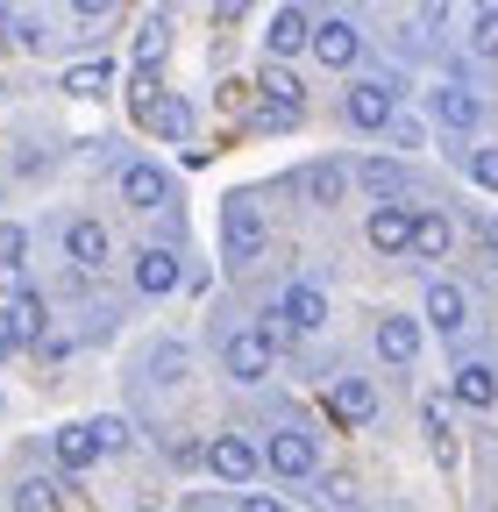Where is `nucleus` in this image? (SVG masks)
Returning <instances> with one entry per match:
<instances>
[{"label":"nucleus","instance_id":"1","mask_svg":"<svg viewBox=\"0 0 498 512\" xmlns=\"http://www.w3.org/2000/svg\"><path fill=\"white\" fill-rule=\"evenodd\" d=\"M264 242H271L264 207L249 200V192H235V200L221 207V264H228V271H249V264L264 256Z\"/></svg>","mask_w":498,"mask_h":512},{"label":"nucleus","instance_id":"2","mask_svg":"<svg viewBox=\"0 0 498 512\" xmlns=\"http://www.w3.org/2000/svg\"><path fill=\"white\" fill-rule=\"evenodd\" d=\"M299 114H306V100H299V79L271 64V72L257 79V128L285 136V128H299Z\"/></svg>","mask_w":498,"mask_h":512},{"label":"nucleus","instance_id":"3","mask_svg":"<svg viewBox=\"0 0 498 512\" xmlns=\"http://www.w3.org/2000/svg\"><path fill=\"white\" fill-rule=\"evenodd\" d=\"M271 349H278V342H271L264 328H235V335L221 342V370H228L235 384H264V377H271Z\"/></svg>","mask_w":498,"mask_h":512},{"label":"nucleus","instance_id":"4","mask_svg":"<svg viewBox=\"0 0 498 512\" xmlns=\"http://www.w3.org/2000/svg\"><path fill=\"white\" fill-rule=\"evenodd\" d=\"M342 114H349V128H385L399 114V86L392 79H356L342 93Z\"/></svg>","mask_w":498,"mask_h":512},{"label":"nucleus","instance_id":"5","mask_svg":"<svg viewBox=\"0 0 498 512\" xmlns=\"http://www.w3.org/2000/svg\"><path fill=\"white\" fill-rule=\"evenodd\" d=\"M264 470H271V477H314V470H321V448H314V434L278 427V434H271V448H264Z\"/></svg>","mask_w":498,"mask_h":512},{"label":"nucleus","instance_id":"6","mask_svg":"<svg viewBox=\"0 0 498 512\" xmlns=\"http://www.w3.org/2000/svg\"><path fill=\"white\" fill-rule=\"evenodd\" d=\"M328 420L335 427H370L378 420V384L370 377H335L328 384Z\"/></svg>","mask_w":498,"mask_h":512},{"label":"nucleus","instance_id":"7","mask_svg":"<svg viewBox=\"0 0 498 512\" xmlns=\"http://www.w3.org/2000/svg\"><path fill=\"white\" fill-rule=\"evenodd\" d=\"M200 463H207L221 484H249V477L264 470V456H257V448H249L242 434H214V441L200 448Z\"/></svg>","mask_w":498,"mask_h":512},{"label":"nucleus","instance_id":"8","mask_svg":"<svg viewBox=\"0 0 498 512\" xmlns=\"http://www.w3.org/2000/svg\"><path fill=\"white\" fill-rule=\"evenodd\" d=\"M306 50H314V57L328 64V72H349V64L363 57V29H356V22H342V15H328V22H314Z\"/></svg>","mask_w":498,"mask_h":512},{"label":"nucleus","instance_id":"9","mask_svg":"<svg viewBox=\"0 0 498 512\" xmlns=\"http://www.w3.org/2000/svg\"><path fill=\"white\" fill-rule=\"evenodd\" d=\"M0 328H8V342H15V349H36V342L50 335V306H43L36 292H22V285H15L8 313H0Z\"/></svg>","mask_w":498,"mask_h":512},{"label":"nucleus","instance_id":"10","mask_svg":"<svg viewBox=\"0 0 498 512\" xmlns=\"http://www.w3.org/2000/svg\"><path fill=\"white\" fill-rule=\"evenodd\" d=\"M278 320H285L292 335H321V328H328V292H321V285H285Z\"/></svg>","mask_w":498,"mask_h":512},{"label":"nucleus","instance_id":"11","mask_svg":"<svg viewBox=\"0 0 498 512\" xmlns=\"http://www.w3.org/2000/svg\"><path fill=\"white\" fill-rule=\"evenodd\" d=\"M363 235H370V249L378 256H406L413 249V207H370V221H363Z\"/></svg>","mask_w":498,"mask_h":512},{"label":"nucleus","instance_id":"12","mask_svg":"<svg viewBox=\"0 0 498 512\" xmlns=\"http://www.w3.org/2000/svg\"><path fill=\"white\" fill-rule=\"evenodd\" d=\"M65 256L93 278V271H107V256H114V235H107V221H72L65 228Z\"/></svg>","mask_w":498,"mask_h":512},{"label":"nucleus","instance_id":"13","mask_svg":"<svg viewBox=\"0 0 498 512\" xmlns=\"http://www.w3.org/2000/svg\"><path fill=\"white\" fill-rule=\"evenodd\" d=\"M427 107H434V121H442V128H456V136H470L477 114H484L470 86H434V93H427Z\"/></svg>","mask_w":498,"mask_h":512},{"label":"nucleus","instance_id":"14","mask_svg":"<svg viewBox=\"0 0 498 512\" xmlns=\"http://www.w3.org/2000/svg\"><path fill=\"white\" fill-rule=\"evenodd\" d=\"M427 320H434V335H463V320H470V299H463V285L434 278V285H427Z\"/></svg>","mask_w":498,"mask_h":512},{"label":"nucleus","instance_id":"15","mask_svg":"<svg viewBox=\"0 0 498 512\" xmlns=\"http://www.w3.org/2000/svg\"><path fill=\"white\" fill-rule=\"evenodd\" d=\"M121 200H129L136 214H157V207L171 200V185H164L157 164H129V171H121Z\"/></svg>","mask_w":498,"mask_h":512},{"label":"nucleus","instance_id":"16","mask_svg":"<svg viewBox=\"0 0 498 512\" xmlns=\"http://www.w3.org/2000/svg\"><path fill=\"white\" fill-rule=\"evenodd\" d=\"M306 36H314L306 8H278V15H271V29H264V50H271V64H278V57H299V50H306Z\"/></svg>","mask_w":498,"mask_h":512},{"label":"nucleus","instance_id":"17","mask_svg":"<svg viewBox=\"0 0 498 512\" xmlns=\"http://www.w3.org/2000/svg\"><path fill=\"white\" fill-rule=\"evenodd\" d=\"M136 292H143V299L178 292V249H143V256H136Z\"/></svg>","mask_w":498,"mask_h":512},{"label":"nucleus","instance_id":"18","mask_svg":"<svg viewBox=\"0 0 498 512\" xmlns=\"http://www.w3.org/2000/svg\"><path fill=\"white\" fill-rule=\"evenodd\" d=\"M378 356H385V363H413V356H420V320L385 313V320H378Z\"/></svg>","mask_w":498,"mask_h":512},{"label":"nucleus","instance_id":"19","mask_svg":"<svg viewBox=\"0 0 498 512\" xmlns=\"http://www.w3.org/2000/svg\"><path fill=\"white\" fill-rule=\"evenodd\" d=\"M57 86H65L72 100H107V86H114V64H107V57H86V64H65V79H57Z\"/></svg>","mask_w":498,"mask_h":512},{"label":"nucleus","instance_id":"20","mask_svg":"<svg viewBox=\"0 0 498 512\" xmlns=\"http://www.w3.org/2000/svg\"><path fill=\"white\" fill-rule=\"evenodd\" d=\"M57 463H65V470H93L100 463V441H93V427L86 420H72V427H57Z\"/></svg>","mask_w":498,"mask_h":512},{"label":"nucleus","instance_id":"21","mask_svg":"<svg viewBox=\"0 0 498 512\" xmlns=\"http://www.w3.org/2000/svg\"><path fill=\"white\" fill-rule=\"evenodd\" d=\"M299 192H306L314 207H335L342 192H349V171H342L335 157H328V164H306V171H299Z\"/></svg>","mask_w":498,"mask_h":512},{"label":"nucleus","instance_id":"22","mask_svg":"<svg viewBox=\"0 0 498 512\" xmlns=\"http://www.w3.org/2000/svg\"><path fill=\"white\" fill-rule=\"evenodd\" d=\"M449 392H456L463 406H477V413H484V406H498V370H491V363H463Z\"/></svg>","mask_w":498,"mask_h":512},{"label":"nucleus","instance_id":"23","mask_svg":"<svg viewBox=\"0 0 498 512\" xmlns=\"http://www.w3.org/2000/svg\"><path fill=\"white\" fill-rule=\"evenodd\" d=\"M8 505L15 512H65V484H57V477H22L8 491Z\"/></svg>","mask_w":498,"mask_h":512},{"label":"nucleus","instance_id":"24","mask_svg":"<svg viewBox=\"0 0 498 512\" xmlns=\"http://www.w3.org/2000/svg\"><path fill=\"white\" fill-rule=\"evenodd\" d=\"M356 178H363V192H370V200H378V207L406 192V164H392V157H370V164H363Z\"/></svg>","mask_w":498,"mask_h":512},{"label":"nucleus","instance_id":"25","mask_svg":"<svg viewBox=\"0 0 498 512\" xmlns=\"http://www.w3.org/2000/svg\"><path fill=\"white\" fill-rule=\"evenodd\" d=\"M143 128H157V136H171V143H185V136H193V114H185V100H157L150 114H143Z\"/></svg>","mask_w":498,"mask_h":512},{"label":"nucleus","instance_id":"26","mask_svg":"<svg viewBox=\"0 0 498 512\" xmlns=\"http://www.w3.org/2000/svg\"><path fill=\"white\" fill-rule=\"evenodd\" d=\"M449 214H413V256H449Z\"/></svg>","mask_w":498,"mask_h":512},{"label":"nucleus","instance_id":"27","mask_svg":"<svg viewBox=\"0 0 498 512\" xmlns=\"http://www.w3.org/2000/svg\"><path fill=\"white\" fill-rule=\"evenodd\" d=\"M420 427H427V448H434V463H456V434H449V413L427 399V413H420Z\"/></svg>","mask_w":498,"mask_h":512},{"label":"nucleus","instance_id":"28","mask_svg":"<svg viewBox=\"0 0 498 512\" xmlns=\"http://www.w3.org/2000/svg\"><path fill=\"white\" fill-rule=\"evenodd\" d=\"M164 50H171V22H164V15H150V22L136 29V64H157Z\"/></svg>","mask_w":498,"mask_h":512},{"label":"nucleus","instance_id":"29","mask_svg":"<svg viewBox=\"0 0 498 512\" xmlns=\"http://www.w3.org/2000/svg\"><path fill=\"white\" fill-rule=\"evenodd\" d=\"M22 256H29V235H22L15 221H0V271L22 278Z\"/></svg>","mask_w":498,"mask_h":512},{"label":"nucleus","instance_id":"30","mask_svg":"<svg viewBox=\"0 0 498 512\" xmlns=\"http://www.w3.org/2000/svg\"><path fill=\"white\" fill-rule=\"evenodd\" d=\"M470 43L484 57H498V0H477V22H470Z\"/></svg>","mask_w":498,"mask_h":512},{"label":"nucleus","instance_id":"31","mask_svg":"<svg viewBox=\"0 0 498 512\" xmlns=\"http://www.w3.org/2000/svg\"><path fill=\"white\" fill-rule=\"evenodd\" d=\"M86 427L100 441V456H121V448H129V427H121V420H86Z\"/></svg>","mask_w":498,"mask_h":512},{"label":"nucleus","instance_id":"32","mask_svg":"<svg viewBox=\"0 0 498 512\" xmlns=\"http://www.w3.org/2000/svg\"><path fill=\"white\" fill-rule=\"evenodd\" d=\"M470 178L484 185V192H498V150L484 143V150H470Z\"/></svg>","mask_w":498,"mask_h":512},{"label":"nucleus","instance_id":"33","mask_svg":"<svg viewBox=\"0 0 498 512\" xmlns=\"http://www.w3.org/2000/svg\"><path fill=\"white\" fill-rule=\"evenodd\" d=\"M8 29H15V43H22V50H50V29H43L36 15H22V22H8Z\"/></svg>","mask_w":498,"mask_h":512},{"label":"nucleus","instance_id":"34","mask_svg":"<svg viewBox=\"0 0 498 512\" xmlns=\"http://www.w3.org/2000/svg\"><path fill=\"white\" fill-rule=\"evenodd\" d=\"M385 128H392V143H399V150H420V121H406V114H392Z\"/></svg>","mask_w":498,"mask_h":512},{"label":"nucleus","instance_id":"35","mask_svg":"<svg viewBox=\"0 0 498 512\" xmlns=\"http://www.w3.org/2000/svg\"><path fill=\"white\" fill-rule=\"evenodd\" d=\"M114 8H121V0H72V15H79V22H107Z\"/></svg>","mask_w":498,"mask_h":512},{"label":"nucleus","instance_id":"36","mask_svg":"<svg viewBox=\"0 0 498 512\" xmlns=\"http://www.w3.org/2000/svg\"><path fill=\"white\" fill-rule=\"evenodd\" d=\"M235 512H285V505H278L271 491H242V505H235Z\"/></svg>","mask_w":498,"mask_h":512},{"label":"nucleus","instance_id":"37","mask_svg":"<svg viewBox=\"0 0 498 512\" xmlns=\"http://www.w3.org/2000/svg\"><path fill=\"white\" fill-rule=\"evenodd\" d=\"M449 8H456V0H420V22H427V29H442V22H449Z\"/></svg>","mask_w":498,"mask_h":512},{"label":"nucleus","instance_id":"38","mask_svg":"<svg viewBox=\"0 0 498 512\" xmlns=\"http://www.w3.org/2000/svg\"><path fill=\"white\" fill-rule=\"evenodd\" d=\"M249 15V0H214V22H242Z\"/></svg>","mask_w":498,"mask_h":512},{"label":"nucleus","instance_id":"39","mask_svg":"<svg viewBox=\"0 0 498 512\" xmlns=\"http://www.w3.org/2000/svg\"><path fill=\"white\" fill-rule=\"evenodd\" d=\"M484 249L498 256V214H484Z\"/></svg>","mask_w":498,"mask_h":512},{"label":"nucleus","instance_id":"40","mask_svg":"<svg viewBox=\"0 0 498 512\" xmlns=\"http://www.w3.org/2000/svg\"><path fill=\"white\" fill-rule=\"evenodd\" d=\"M185 512H228V505H214V498H193V505H185Z\"/></svg>","mask_w":498,"mask_h":512},{"label":"nucleus","instance_id":"41","mask_svg":"<svg viewBox=\"0 0 498 512\" xmlns=\"http://www.w3.org/2000/svg\"><path fill=\"white\" fill-rule=\"evenodd\" d=\"M0 356H15V342H8V328H0Z\"/></svg>","mask_w":498,"mask_h":512},{"label":"nucleus","instance_id":"42","mask_svg":"<svg viewBox=\"0 0 498 512\" xmlns=\"http://www.w3.org/2000/svg\"><path fill=\"white\" fill-rule=\"evenodd\" d=\"M385 512H406V505H385Z\"/></svg>","mask_w":498,"mask_h":512},{"label":"nucleus","instance_id":"43","mask_svg":"<svg viewBox=\"0 0 498 512\" xmlns=\"http://www.w3.org/2000/svg\"><path fill=\"white\" fill-rule=\"evenodd\" d=\"M0 200H8V185H0Z\"/></svg>","mask_w":498,"mask_h":512},{"label":"nucleus","instance_id":"44","mask_svg":"<svg viewBox=\"0 0 498 512\" xmlns=\"http://www.w3.org/2000/svg\"><path fill=\"white\" fill-rule=\"evenodd\" d=\"M143 512H157V505H143Z\"/></svg>","mask_w":498,"mask_h":512}]
</instances>
